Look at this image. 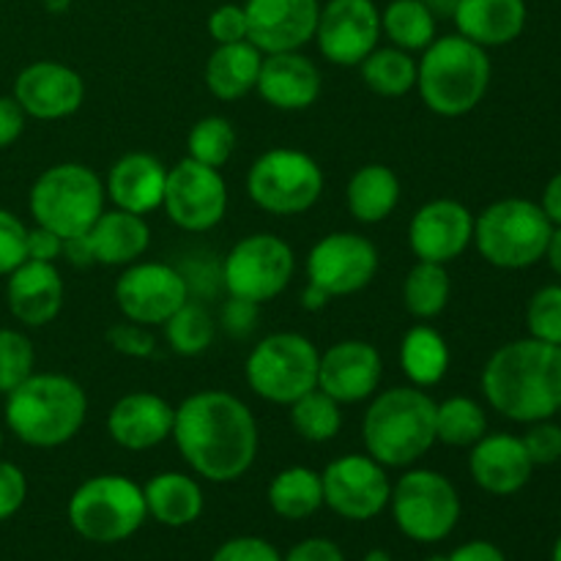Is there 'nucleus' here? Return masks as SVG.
<instances>
[{"instance_id":"f257e3e1","label":"nucleus","mask_w":561,"mask_h":561,"mask_svg":"<svg viewBox=\"0 0 561 561\" xmlns=\"http://www.w3.org/2000/svg\"><path fill=\"white\" fill-rule=\"evenodd\" d=\"M184 463L217 485L241 480L261 447L257 420L244 400L222 389L190 394L175 409L173 436Z\"/></svg>"},{"instance_id":"f03ea898","label":"nucleus","mask_w":561,"mask_h":561,"mask_svg":"<svg viewBox=\"0 0 561 561\" xmlns=\"http://www.w3.org/2000/svg\"><path fill=\"white\" fill-rule=\"evenodd\" d=\"M482 392L513 422L551 420L561 409V345L535 337L502 345L482 370Z\"/></svg>"},{"instance_id":"7ed1b4c3","label":"nucleus","mask_w":561,"mask_h":561,"mask_svg":"<svg viewBox=\"0 0 561 561\" xmlns=\"http://www.w3.org/2000/svg\"><path fill=\"white\" fill-rule=\"evenodd\" d=\"M85 416V389L60 373H33L5 394V425L27 447H64L82 431Z\"/></svg>"},{"instance_id":"20e7f679","label":"nucleus","mask_w":561,"mask_h":561,"mask_svg":"<svg viewBox=\"0 0 561 561\" xmlns=\"http://www.w3.org/2000/svg\"><path fill=\"white\" fill-rule=\"evenodd\" d=\"M362 442L383 469H409L436 444V400L420 387L376 394L362 422Z\"/></svg>"},{"instance_id":"39448f33","label":"nucleus","mask_w":561,"mask_h":561,"mask_svg":"<svg viewBox=\"0 0 561 561\" xmlns=\"http://www.w3.org/2000/svg\"><path fill=\"white\" fill-rule=\"evenodd\" d=\"M491 58L485 47L460 33L433 38L416 60V91L431 113L460 118L480 107L491 85Z\"/></svg>"},{"instance_id":"423d86ee","label":"nucleus","mask_w":561,"mask_h":561,"mask_svg":"<svg viewBox=\"0 0 561 561\" xmlns=\"http://www.w3.org/2000/svg\"><path fill=\"white\" fill-rule=\"evenodd\" d=\"M104 197L107 190L96 170L80 162H60L33 181L27 206L38 228L53 230L66 241L91 230L104 211Z\"/></svg>"},{"instance_id":"0eeeda50","label":"nucleus","mask_w":561,"mask_h":561,"mask_svg":"<svg viewBox=\"0 0 561 561\" xmlns=\"http://www.w3.org/2000/svg\"><path fill=\"white\" fill-rule=\"evenodd\" d=\"M69 526L93 546H115L135 537L148 520L142 485L124 474H96L71 493Z\"/></svg>"},{"instance_id":"6e6552de","label":"nucleus","mask_w":561,"mask_h":561,"mask_svg":"<svg viewBox=\"0 0 561 561\" xmlns=\"http://www.w3.org/2000/svg\"><path fill=\"white\" fill-rule=\"evenodd\" d=\"M553 222L540 203L524 197L496 201L474 219V244L491 266L526 268L546 257Z\"/></svg>"},{"instance_id":"1a4fd4ad","label":"nucleus","mask_w":561,"mask_h":561,"mask_svg":"<svg viewBox=\"0 0 561 561\" xmlns=\"http://www.w3.org/2000/svg\"><path fill=\"white\" fill-rule=\"evenodd\" d=\"M318 365L321 351L312 340L296 332H277L250 351L244 376L257 398L274 405H290L318 387Z\"/></svg>"},{"instance_id":"9d476101","label":"nucleus","mask_w":561,"mask_h":561,"mask_svg":"<svg viewBox=\"0 0 561 561\" xmlns=\"http://www.w3.org/2000/svg\"><path fill=\"white\" fill-rule=\"evenodd\" d=\"M394 526L400 535L420 546L447 540L460 524V493L458 488L433 469H409L392 485L389 496Z\"/></svg>"},{"instance_id":"9b49d317","label":"nucleus","mask_w":561,"mask_h":561,"mask_svg":"<svg viewBox=\"0 0 561 561\" xmlns=\"http://www.w3.org/2000/svg\"><path fill=\"white\" fill-rule=\"evenodd\" d=\"M323 170L299 148H268L247 173V195L274 217H296L321 201Z\"/></svg>"},{"instance_id":"f8f14e48","label":"nucleus","mask_w":561,"mask_h":561,"mask_svg":"<svg viewBox=\"0 0 561 561\" xmlns=\"http://www.w3.org/2000/svg\"><path fill=\"white\" fill-rule=\"evenodd\" d=\"M296 255L288 241L274 233H252L236 241L222 263V283L236 299L272 301L290 285Z\"/></svg>"},{"instance_id":"ddd939ff","label":"nucleus","mask_w":561,"mask_h":561,"mask_svg":"<svg viewBox=\"0 0 561 561\" xmlns=\"http://www.w3.org/2000/svg\"><path fill=\"white\" fill-rule=\"evenodd\" d=\"M323 504L354 524L378 518L389 510L392 482L387 469L370 455H343L323 469Z\"/></svg>"},{"instance_id":"4468645a","label":"nucleus","mask_w":561,"mask_h":561,"mask_svg":"<svg viewBox=\"0 0 561 561\" xmlns=\"http://www.w3.org/2000/svg\"><path fill=\"white\" fill-rule=\"evenodd\" d=\"M162 208L170 222L190 233H206L217 228L228 211V184L217 168L181 159L173 170H168Z\"/></svg>"},{"instance_id":"2eb2a0df","label":"nucleus","mask_w":561,"mask_h":561,"mask_svg":"<svg viewBox=\"0 0 561 561\" xmlns=\"http://www.w3.org/2000/svg\"><path fill=\"white\" fill-rule=\"evenodd\" d=\"M190 301V283L168 263H131L115 283V305L126 321L162 327L179 307Z\"/></svg>"},{"instance_id":"dca6fc26","label":"nucleus","mask_w":561,"mask_h":561,"mask_svg":"<svg viewBox=\"0 0 561 561\" xmlns=\"http://www.w3.org/2000/svg\"><path fill=\"white\" fill-rule=\"evenodd\" d=\"M378 272V250L359 233H329L307 255V283L327 290L332 299L354 296L373 283Z\"/></svg>"},{"instance_id":"f3484780","label":"nucleus","mask_w":561,"mask_h":561,"mask_svg":"<svg viewBox=\"0 0 561 561\" xmlns=\"http://www.w3.org/2000/svg\"><path fill=\"white\" fill-rule=\"evenodd\" d=\"M381 38V11L373 0H329L321 5L316 42L334 66H359Z\"/></svg>"},{"instance_id":"a211bd4d","label":"nucleus","mask_w":561,"mask_h":561,"mask_svg":"<svg viewBox=\"0 0 561 561\" xmlns=\"http://www.w3.org/2000/svg\"><path fill=\"white\" fill-rule=\"evenodd\" d=\"M247 42L263 55L296 53L316 38L318 0H247Z\"/></svg>"},{"instance_id":"6ab92c4d","label":"nucleus","mask_w":561,"mask_h":561,"mask_svg":"<svg viewBox=\"0 0 561 561\" xmlns=\"http://www.w3.org/2000/svg\"><path fill=\"white\" fill-rule=\"evenodd\" d=\"M474 241V214L453 197L425 203L409 225V247L420 261H458Z\"/></svg>"},{"instance_id":"aec40b11","label":"nucleus","mask_w":561,"mask_h":561,"mask_svg":"<svg viewBox=\"0 0 561 561\" xmlns=\"http://www.w3.org/2000/svg\"><path fill=\"white\" fill-rule=\"evenodd\" d=\"M383 359L378 348L365 340H340L321 354L318 389L340 405L362 403L381 387Z\"/></svg>"},{"instance_id":"412c9836","label":"nucleus","mask_w":561,"mask_h":561,"mask_svg":"<svg viewBox=\"0 0 561 561\" xmlns=\"http://www.w3.org/2000/svg\"><path fill=\"white\" fill-rule=\"evenodd\" d=\"M14 99L36 121H60L75 115L85 102V82L71 66L36 60L14 80Z\"/></svg>"},{"instance_id":"4be33fe9","label":"nucleus","mask_w":561,"mask_h":561,"mask_svg":"<svg viewBox=\"0 0 561 561\" xmlns=\"http://www.w3.org/2000/svg\"><path fill=\"white\" fill-rule=\"evenodd\" d=\"M469 471L477 488H482L491 496H515L529 485L535 463H531L529 453L518 436L485 433L471 447Z\"/></svg>"},{"instance_id":"5701e85b","label":"nucleus","mask_w":561,"mask_h":561,"mask_svg":"<svg viewBox=\"0 0 561 561\" xmlns=\"http://www.w3.org/2000/svg\"><path fill=\"white\" fill-rule=\"evenodd\" d=\"M175 409L153 392H129L107 414V433L121 449L146 453L173 436Z\"/></svg>"},{"instance_id":"b1692460","label":"nucleus","mask_w":561,"mask_h":561,"mask_svg":"<svg viewBox=\"0 0 561 561\" xmlns=\"http://www.w3.org/2000/svg\"><path fill=\"white\" fill-rule=\"evenodd\" d=\"M321 71L299 49L296 53L263 55L255 91L274 110L299 113V110L312 107L318 102V96H321Z\"/></svg>"},{"instance_id":"393cba45","label":"nucleus","mask_w":561,"mask_h":561,"mask_svg":"<svg viewBox=\"0 0 561 561\" xmlns=\"http://www.w3.org/2000/svg\"><path fill=\"white\" fill-rule=\"evenodd\" d=\"M5 301L11 316L25 327L38 329L53 323L64 307V279L55 263L25 261L9 274Z\"/></svg>"},{"instance_id":"a878e982","label":"nucleus","mask_w":561,"mask_h":561,"mask_svg":"<svg viewBox=\"0 0 561 561\" xmlns=\"http://www.w3.org/2000/svg\"><path fill=\"white\" fill-rule=\"evenodd\" d=\"M164 184H168V168L151 153L131 151L110 168L104 190L115 208L146 217L162 208Z\"/></svg>"},{"instance_id":"bb28decb","label":"nucleus","mask_w":561,"mask_h":561,"mask_svg":"<svg viewBox=\"0 0 561 561\" xmlns=\"http://www.w3.org/2000/svg\"><path fill=\"white\" fill-rule=\"evenodd\" d=\"M85 244L91 250L93 263L131 266L146 255L148 244H151V228L140 214H129L124 208H113V211L104 208L85 233Z\"/></svg>"},{"instance_id":"cd10ccee","label":"nucleus","mask_w":561,"mask_h":561,"mask_svg":"<svg viewBox=\"0 0 561 561\" xmlns=\"http://www.w3.org/2000/svg\"><path fill=\"white\" fill-rule=\"evenodd\" d=\"M453 20L460 36L480 47H504L526 27L524 0H458Z\"/></svg>"},{"instance_id":"c85d7f7f","label":"nucleus","mask_w":561,"mask_h":561,"mask_svg":"<svg viewBox=\"0 0 561 561\" xmlns=\"http://www.w3.org/2000/svg\"><path fill=\"white\" fill-rule=\"evenodd\" d=\"M142 496H146L148 518L157 520L159 526H168V529L192 526L206 510L201 482L190 474H181V471L153 474L142 485Z\"/></svg>"},{"instance_id":"c756f323","label":"nucleus","mask_w":561,"mask_h":561,"mask_svg":"<svg viewBox=\"0 0 561 561\" xmlns=\"http://www.w3.org/2000/svg\"><path fill=\"white\" fill-rule=\"evenodd\" d=\"M263 53L250 42L217 44L206 60V88L222 102H236L255 91Z\"/></svg>"},{"instance_id":"7c9ffc66","label":"nucleus","mask_w":561,"mask_h":561,"mask_svg":"<svg viewBox=\"0 0 561 561\" xmlns=\"http://www.w3.org/2000/svg\"><path fill=\"white\" fill-rule=\"evenodd\" d=\"M345 203L356 222L378 225L394 214L400 203V179L387 164H362L348 181Z\"/></svg>"},{"instance_id":"2f4dec72","label":"nucleus","mask_w":561,"mask_h":561,"mask_svg":"<svg viewBox=\"0 0 561 561\" xmlns=\"http://www.w3.org/2000/svg\"><path fill=\"white\" fill-rule=\"evenodd\" d=\"M449 345L442 334L436 332L427 323L420 327H411L403 334V343H400V367H403L405 378L411 381V387H436L444 381L449 370Z\"/></svg>"},{"instance_id":"473e14b6","label":"nucleus","mask_w":561,"mask_h":561,"mask_svg":"<svg viewBox=\"0 0 561 561\" xmlns=\"http://www.w3.org/2000/svg\"><path fill=\"white\" fill-rule=\"evenodd\" d=\"M268 507L283 520H307L323 507L321 471L307 466H290L268 482Z\"/></svg>"},{"instance_id":"72a5a7b5","label":"nucleus","mask_w":561,"mask_h":561,"mask_svg":"<svg viewBox=\"0 0 561 561\" xmlns=\"http://www.w3.org/2000/svg\"><path fill=\"white\" fill-rule=\"evenodd\" d=\"M381 36L405 53H422L436 38V14L425 0H392L381 11Z\"/></svg>"},{"instance_id":"f704fd0d","label":"nucleus","mask_w":561,"mask_h":561,"mask_svg":"<svg viewBox=\"0 0 561 561\" xmlns=\"http://www.w3.org/2000/svg\"><path fill=\"white\" fill-rule=\"evenodd\" d=\"M453 296V279L442 263L416 261V266L405 274L403 305L420 321H433L442 316Z\"/></svg>"},{"instance_id":"c9c22d12","label":"nucleus","mask_w":561,"mask_h":561,"mask_svg":"<svg viewBox=\"0 0 561 561\" xmlns=\"http://www.w3.org/2000/svg\"><path fill=\"white\" fill-rule=\"evenodd\" d=\"M362 80L373 93L387 99L405 96L411 88H416V60L411 53L398 47L373 49L359 64Z\"/></svg>"},{"instance_id":"e433bc0d","label":"nucleus","mask_w":561,"mask_h":561,"mask_svg":"<svg viewBox=\"0 0 561 561\" xmlns=\"http://www.w3.org/2000/svg\"><path fill=\"white\" fill-rule=\"evenodd\" d=\"M488 433V416L477 400L455 394L436 403V442L447 447H474Z\"/></svg>"},{"instance_id":"4c0bfd02","label":"nucleus","mask_w":561,"mask_h":561,"mask_svg":"<svg viewBox=\"0 0 561 561\" xmlns=\"http://www.w3.org/2000/svg\"><path fill=\"white\" fill-rule=\"evenodd\" d=\"M164 327L168 345L179 356H201L211 348L214 334H217V321L201 301H186L184 307L173 312Z\"/></svg>"},{"instance_id":"58836bf2","label":"nucleus","mask_w":561,"mask_h":561,"mask_svg":"<svg viewBox=\"0 0 561 561\" xmlns=\"http://www.w3.org/2000/svg\"><path fill=\"white\" fill-rule=\"evenodd\" d=\"M290 409V425L299 433L305 442L312 444H327L332 438H337L340 427H343V411L334 398H329L321 389H312V392L301 394L296 403L288 405Z\"/></svg>"},{"instance_id":"ea45409f","label":"nucleus","mask_w":561,"mask_h":561,"mask_svg":"<svg viewBox=\"0 0 561 561\" xmlns=\"http://www.w3.org/2000/svg\"><path fill=\"white\" fill-rule=\"evenodd\" d=\"M190 159L206 164V168H222L230 162L236 151V129L225 115H206L197 121L186 137Z\"/></svg>"},{"instance_id":"a19ab883","label":"nucleus","mask_w":561,"mask_h":561,"mask_svg":"<svg viewBox=\"0 0 561 561\" xmlns=\"http://www.w3.org/2000/svg\"><path fill=\"white\" fill-rule=\"evenodd\" d=\"M36 351L33 343L16 329H0V394H9L33 376Z\"/></svg>"},{"instance_id":"79ce46f5","label":"nucleus","mask_w":561,"mask_h":561,"mask_svg":"<svg viewBox=\"0 0 561 561\" xmlns=\"http://www.w3.org/2000/svg\"><path fill=\"white\" fill-rule=\"evenodd\" d=\"M526 327L535 340L561 345V285H546L531 296Z\"/></svg>"},{"instance_id":"37998d69","label":"nucleus","mask_w":561,"mask_h":561,"mask_svg":"<svg viewBox=\"0 0 561 561\" xmlns=\"http://www.w3.org/2000/svg\"><path fill=\"white\" fill-rule=\"evenodd\" d=\"M27 261V228L20 217L0 208V274L9 277Z\"/></svg>"},{"instance_id":"c03bdc74","label":"nucleus","mask_w":561,"mask_h":561,"mask_svg":"<svg viewBox=\"0 0 561 561\" xmlns=\"http://www.w3.org/2000/svg\"><path fill=\"white\" fill-rule=\"evenodd\" d=\"M110 348L118 354L131 356V359H148L157 354V337L151 334V327H142L135 321H121L107 329Z\"/></svg>"},{"instance_id":"a18cd8bd","label":"nucleus","mask_w":561,"mask_h":561,"mask_svg":"<svg viewBox=\"0 0 561 561\" xmlns=\"http://www.w3.org/2000/svg\"><path fill=\"white\" fill-rule=\"evenodd\" d=\"M520 442H524L535 466H551L561 460V425H557V422H531L529 431L520 436Z\"/></svg>"},{"instance_id":"49530a36","label":"nucleus","mask_w":561,"mask_h":561,"mask_svg":"<svg viewBox=\"0 0 561 561\" xmlns=\"http://www.w3.org/2000/svg\"><path fill=\"white\" fill-rule=\"evenodd\" d=\"M211 561H283V553L263 537L241 535L225 540L217 551L211 553Z\"/></svg>"},{"instance_id":"de8ad7c7","label":"nucleus","mask_w":561,"mask_h":561,"mask_svg":"<svg viewBox=\"0 0 561 561\" xmlns=\"http://www.w3.org/2000/svg\"><path fill=\"white\" fill-rule=\"evenodd\" d=\"M208 36L217 44L247 42V14L244 5L225 3L208 14Z\"/></svg>"},{"instance_id":"09e8293b","label":"nucleus","mask_w":561,"mask_h":561,"mask_svg":"<svg viewBox=\"0 0 561 561\" xmlns=\"http://www.w3.org/2000/svg\"><path fill=\"white\" fill-rule=\"evenodd\" d=\"M27 499V480L20 466L0 460V520L14 518Z\"/></svg>"},{"instance_id":"8fccbe9b","label":"nucleus","mask_w":561,"mask_h":561,"mask_svg":"<svg viewBox=\"0 0 561 561\" xmlns=\"http://www.w3.org/2000/svg\"><path fill=\"white\" fill-rule=\"evenodd\" d=\"M283 561H345V553L329 537H307V540L296 542Z\"/></svg>"},{"instance_id":"3c124183","label":"nucleus","mask_w":561,"mask_h":561,"mask_svg":"<svg viewBox=\"0 0 561 561\" xmlns=\"http://www.w3.org/2000/svg\"><path fill=\"white\" fill-rule=\"evenodd\" d=\"M255 318H257V305L255 301H247V299H236L230 296L228 305L222 307V327L225 332L233 334V337H247L255 327Z\"/></svg>"},{"instance_id":"603ef678","label":"nucleus","mask_w":561,"mask_h":561,"mask_svg":"<svg viewBox=\"0 0 561 561\" xmlns=\"http://www.w3.org/2000/svg\"><path fill=\"white\" fill-rule=\"evenodd\" d=\"M425 561H507L502 548L491 540H469L449 553H433Z\"/></svg>"},{"instance_id":"864d4df0","label":"nucleus","mask_w":561,"mask_h":561,"mask_svg":"<svg viewBox=\"0 0 561 561\" xmlns=\"http://www.w3.org/2000/svg\"><path fill=\"white\" fill-rule=\"evenodd\" d=\"M64 255V239L55 236L47 228H33L27 230V261H42V263H55Z\"/></svg>"},{"instance_id":"5fc2aeb1","label":"nucleus","mask_w":561,"mask_h":561,"mask_svg":"<svg viewBox=\"0 0 561 561\" xmlns=\"http://www.w3.org/2000/svg\"><path fill=\"white\" fill-rule=\"evenodd\" d=\"M25 110L14 96H0V148H9L25 131Z\"/></svg>"},{"instance_id":"6e6d98bb","label":"nucleus","mask_w":561,"mask_h":561,"mask_svg":"<svg viewBox=\"0 0 561 561\" xmlns=\"http://www.w3.org/2000/svg\"><path fill=\"white\" fill-rule=\"evenodd\" d=\"M540 206L542 211H546V217L551 219L557 228H561V173H557L551 181H548Z\"/></svg>"},{"instance_id":"4d7b16f0","label":"nucleus","mask_w":561,"mask_h":561,"mask_svg":"<svg viewBox=\"0 0 561 561\" xmlns=\"http://www.w3.org/2000/svg\"><path fill=\"white\" fill-rule=\"evenodd\" d=\"M329 301H332V296H329L327 290H321V288H318V285L307 283L305 294H301V307H305V310L318 312V310H323V307H327Z\"/></svg>"},{"instance_id":"13d9d810","label":"nucleus","mask_w":561,"mask_h":561,"mask_svg":"<svg viewBox=\"0 0 561 561\" xmlns=\"http://www.w3.org/2000/svg\"><path fill=\"white\" fill-rule=\"evenodd\" d=\"M548 263H551L553 272L561 277V228H553L551 241H548V250H546Z\"/></svg>"},{"instance_id":"bf43d9fd","label":"nucleus","mask_w":561,"mask_h":561,"mask_svg":"<svg viewBox=\"0 0 561 561\" xmlns=\"http://www.w3.org/2000/svg\"><path fill=\"white\" fill-rule=\"evenodd\" d=\"M362 561H394L392 553L383 551V548H373V551H367L365 557H362Z\"/></svg>"},{"instance_id":"052dcab7","label":"nucleus","mask_w":561,"mask_h":561,"mask_svg":"<svg viewBox=\"0 0 561 561\" xmlns=\"http://www.w3.org/2000/svg\"><path fill=\"white\" fill-rule=\"evenodd\" d=\"M71 0H44V5H47V11H53V14H60V11L69 9Z\"/></svg>"},{"instance_id":"680f3d73","label":"nucleus","mask_w":561,"mask_h":561,"mask_svg":"<svg viewBox=\"0 0 561 561\" xmlns=\"http://www.w3.org/2000/svg\"><path fill=\"white\" fill-rule=\"evenodd\" d=\"M551 561H561V535H559V540L553 542V551H551Z\"/></svg>"},{"instance_id":"e2e57ef3","label":"nucleus","mask_w":561,"mask_h":561,"mask_svg":"<svg viewBox=\"0 0 561 561\" xmlns=\"http://www.w3.org/2000/svg\"><path fill=\"white\" fill-rule=\"evenodd\" d=\"M0 449H3V431H0Z\"/></svg>"},{"instance_id":"0e129e2a","label":"nucleus","mask_w":561,"mask_h":561,"mask_svg":"<svg viewBox=\"0 0 561 561\" xmlns=\"http://www.w3.org/2000/svg\"><path fill=\"white\" fill-rule=\"evenodd\" d=\"M559 414H561V409H559Z\"/></svg>"}]
</instances>
